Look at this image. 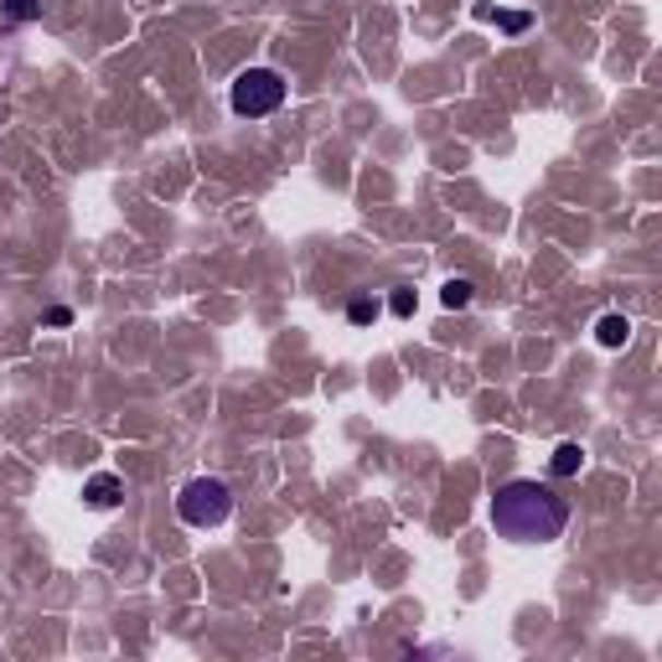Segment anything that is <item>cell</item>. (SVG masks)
Returning <instances> with one entry per match:
<instances>
[{"mask_svg":"<svg viewBox=\"0 0 662 662\" xmlns=\"http://www.w3.org/2000/svg\"><path fill=\"white\" fill-rule=\"evenodd\" d=\"M492 528H497V539L523 548L554 544L569 528V503L554 487H544V482L518 476V482H503L492 492Z\"/></svg>","mask_w":662,"mask_h":662,"instance_id":"1","label":"cell"},{"mask_svg":"<svg viewBox=\"0 0 662 662\" xmlns=\"http://www.w3.org/2000/svg\"><path fill=\"white\" fill-rule=\"evenodd\" d=\"M228 512H234V492L228 482H217V476H192L187 487L176 492V518L187 528H223L228 523Z\"/></svg>","mask_w":662,"mask_h":662,"instance_id":"2","label":"cell"},{"mask_svg":"<svg viewBox=\"0 0 662 662\" xmlns=\"http://www.w3.org/2000/svg\"><path fill=\"white\" fill-rule=\"evenodd\" d=\"M285 79L274 73V68H244L234 79V88H228V104H234V115H244V119H264V115H274L280 104H285Z\"/></svg>","mask_w":662,"mask_h":662,"instance_id":"3","label":"cell"},{"mask_svg":"<svg viewBox=\"0 0 662 662\" xmlns=\"http://www.w3.org/2000/svg\"><path fill=\"white\" fill-rule=\"evenodd\" d=\"M83 503L94 507V512H109V507L125 503V482H119L115 471H94V476L83 482Z\"/></svg>","mask_w":662,"mask_h":662,"instance_id":"4","label":"cell"},{"mask_svg":"<svg viewBox=\"0 0 662 662\" xmlns=\"http://www.w3.org/2000/svg\"><path fill=\"white\" fill-rule=\"evenodd\" d=\"M595 342H601V347H626V342H631V321H626L622 311H605L601 321H595Z\"/></svg>","mask_w":662,"mask_h":662,"instance_id":"5","label":"cell"},{"mask_svg":"<svg viewBox=\"0 0 662 662\" xmlns=\"http://www.w3.org/2000/svg\"><path fill=\"white\" fill-rule=\"evenodd\" d=\"M548 471H554V476H580V471H584V446H580V440L554 446V456H548Z\"/></svg>","mask_w":662,"mask_h":662,"instance_id":"6","label":"cell"},{"mask_svg":"<svg viewBox=\"0 0 662 662\" xmlns=\"http://www.w3.org/2000/svg\"><path fill=\"white\" fill-rule=\"evenodd\" d=\"M471 291H476L471 280H450L446 291H440V300H446V311H466V306H471Z\"/></svg>","mask_w":662,"mask_h":662,"instance_id":"7","label":"cell"},{"mask_svg":"<svg viewBox=\"0 0 662 662\" xmlns=\"http://www.w3.org/2000/svg\"><path fill=\"white\" fill-rule=\"evenodd\" d=\"M373 316H378V306H373V300H352V306H347V321H352V327H368Z\"/></svg>","mask_w":662,"mask_h":662,"instance_id":"8","label":"cell"},{"mask_svg":"<svg viewBox=\"0 0 662 662\" xmlns=\"http://www.w3.org/2000/svg\"><path fill=\"white\" fill-rule=\"evenodd\" d=\"M389 306H393V316H414V306H419V300H414V291H410V285H399V291H393V300H389Z\"/></svg>","mask_w":662,"mask_h":662,"instance_id":"9","label":"cell"},{"mask_svg":"<svg viewBox=\"0 0 662 662\" xmlns=\"http://www.w3.org/2000/svg\"><path fill=\"white\" fill-rule=\"evenodd\" d=\"M5 11H11V16H16V21H32V16H37V5H32V0H11Z\"/></svg>","mask_w":662,"mask_h":662,"instance_id":"10","label":"cell"},{"mask_svg":"<svg viewBox=\"0 0 662 662\" xmlns=\"http://www.w3.org/2000/svg\"><path fill=\"white\" fill-rule=\"evenodd\" d=\"M47 327H73V311H68V306H58V311H47Z\"/></svg>","mask_w":662,"mask_h":662,"instance_id":"11","label":"cell"}]
</instances>
